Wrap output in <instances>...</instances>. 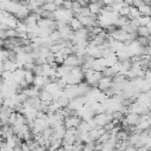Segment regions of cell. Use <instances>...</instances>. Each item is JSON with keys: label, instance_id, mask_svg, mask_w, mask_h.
<instances>
[{"label": "cell", "instance_id": "obj_6", "mask_svg": "<svg viewBox=\"0 0 151 151\" xmlns=\"http://www.w3.org/2000/svg\"><path fill=\"white\" fill-rule=\"evenodd\" d=\"M41 7H42V9H44V11L52 12V13H53V12H55V11L59 8L54 2H46V4H44Z\"/></svg>", "mask_w": 151, "mask_h": 151}, {"label": "cell", "instance_id": "obj_13", "mask_svg": "<svg viewBox=\"0 0 151 151\" xmlns=\"http://www.w3.org/2000/svg\"><path fill=\"white\" fill-rule=\"evenodd\" d=\"M126 6V4L122 0V1H118V2H114V4H112V8H113V12H118L119 13V11L123 8V7H125Z\"/></svg>", "mask_w": 151, "mask_h": 151}, {"label": "cell", "instance_id": "obj_15", "mask_svg": "<svg viewBox=\"0 0 151 151\" xmlns=\"http://www.w3.org/2000/svg\"><path fill=\"white\" fill-rule=\"evenodd\" d=\"M119 14H120V17H129V14H130V6H125V7H123L120 11H119Z\"/></svg>", "mask_w": 151, "mask_h": 151}, {"label": "cell", "instance_id": "obj_11", "mask_svg": "<svg viewBox=\"0 0 151 151\" xmlns=\"http://www.w3.org/2000/svg\"><path fill=\"white\" fill-rule=\"evenodd\" d=\"M137 34H138V37H150V31H149V28H147V26H140V27H138V29H137Z\"/></svg>", "mask_w": 151, "mask_h": 151}, {"label": "cell", "instance_id": "obj_1", "mask_svg": "<svg viewBox=\"0 0 151 151\" xmlns=\"http://www.w3.org/2000/svg\"><path fill=\"white\" fill-rule=\"evenodd\" d=\"M65 65L70 66V67H77V66H81V61H80V58L77 55V54H71L68 57L65 58Z\"/></svg>", "mask_w": 151, "mask_h": 151}, {"label": "cell", "instance_id": "obj_21", "mask_svg": "<svg viewBox=\"0 0 151 151\" xmlns=\"http://www.w3.org/2000/svg\"><path fill=\"white\" fill-rule=\"evenodd\" d=\"M147 70H149V71H151V60L149 61V65H147Z\"/></svg>", "mask_w": 151, "mask_h": 151}, {"label": "cell", "instance_id": "obj_16", "mask_svg": "<svg viewBox=\"0 0 151 151\" xmlns=\"http://www.w3.org/2000/svg\"><path fill=\"white\" fill-rule=\"evenodd\" d=\"M72 7H73V0H66L63 5V8L65 9H72Z\"/></svg>", "mask_w": 151, "mask_h": 151}, {"label": "cell", "instance_id": "obj_19", "mask_svg": "<svg viewBox=\"0 0 151 151\" xmlns=\"http://www.w3.org/2000/svg\"><path fill=\"white\" fill-rule=\"evenodd\" d=\"M14 151H22V149L20 146H17V147H14Z\"/></svg>", "mask_w": 151, "mask_h": 151}, {"label": "cell", "instance_id": "obj_9", "mask_svg": "<svg viewBox=\"0 0 151 151\" xmlns=\"http://www.w3.org/2000/svg\"><path fill=\"white\" fill-rule=\"evenodd\" d=\"M34 78H35V74L33 71H25V80L27 81L28 85H32L34 83Z\"/></svg>", "mask_w": 151, "mask_h": 151}, {"label": "cell", "instance_id": "obj_12", "mask_svg": "<svg viewBox=\"0 0 151 151\" xmlns=\"http://www.w3.org/2000/svg\"><path fill=\"white\" fill-rule=\"evenodd\" d=\"M140 26H147L150 22H151V17L150 15H142L139 19H138Z\"/></svg>", "mask_w": 151, "mask_h": 151}, {"label": "cell", "instance_id": "obj_3", "mask_svg": "<svg viewBox=\"0 0 151 151\" xmlns=\"http://www.w3.org/2000/svg\"><path fill=\"white\" fill-rule=\"evenodd\" d=\"M39 98H40L41 101H48V103H52V101H53V96H52V93H50V92H48L47 90H45V88H42V90L40 91Z\"/></svg>", "mask_w": 151, "mask_h": 151}, {"label": "cell", "instance_id": "obj_17", "mask_svg": "<svg viewBox=\"0 0 151 151\" xmlns=\"http://www.w3.org/2000/svg\"><path fill=\"white\" fill-rule=\"evenodd\" d=\"M143 4H144L143 0H133V6H134V7H139V6H142Z\"/></svg>", "mask_w": 151, "mask_h": 151}, {"label": "cell", "instance_id": "obj_5", "mask_svg": "<svg viewBox=\"0 0 151 151\" xmlns=\"http://www.w3.org/2000/svg\"><path fill=\"white\" fill-rule=\"evenodd\" d=\"M68 25H70V27H71L74 32H77V31H79V29H81V28L84 27V26H83V24H81V22H80L76 17L70 21V24H68Z\"/></svg>", "mask_w": 151, "mask_h": 151}, {"label": "cell", "instance_id": "obj_4", "mask_svg": "<svg viewBox=\"0 0 151 151\" xmlns=\"http://www.w3.org/2000/svg\"><path fill=\"white\" fill-rule=\"evenodd\" d=\"M142 17L138 7H134V6H130V14H129V19L130 20H133V19H139Z\"/></svg>", "mask_w": 151, "mask_h": 151}, {"label": "cell", "instance_id": "obj_20", "mask_svg": "<svg viewBox=\"0 0 151 151\" xmlns=\"http://www.w3.org/2000/svg\"><path fill=\"white\" fill-rule=\"evenodd\" d=\"M18 1H20V2H22V4H28V2H29V0H18Z\"/></svg>", "mask_w": 151, "mask_h": 151}, {"label": "cell", "instance_id": "obj_8", "mask_svg": "<svg viewBox=\"0 0 151 151\" xmlns=\"http://www.w3.org/2000/svg\"><path fill=\"white\" fill-rule=\"evenodd\" d=\"M130 24V19L127 18V17H120L118 20H117V22L114 24L118 28H122V27H124V26H126V25H129Z\"/></svg>", "mask_w": 151, "mask_h": 151}, {"label": "cell", "instance_id": "obj_7", "mask_svg": "<svg viewBox=\"0 0 151 151\" xmlns=\"http://www.w3.org/2000/svg\"><path fill=\"white\" fill-rule=\"evenodd\" d=\"M57 101L60 104V106L63 107V109H65V107H67L68 106V104L71 103V100H70V98H67L66 96H65V93L63 94V96H60L58 99H57Z\"/></svg>", "mask_w": 151, "mask_h": 151}, {"label": "cell", "instance_id": "obj_14", "mask_svg": "<svg viewBox=\"0 0 151 151\" xmlns=\"http://www.w3.org/2000/svg\"><path fill=\"white\" fill-rule=\"evenodd\" d=\"M103 77H109V78H113L116 76V72L113 71L112 67H106L104 71H103Z\"/></svg>", "mask_w": 151, "mask_h": 151}, {"label": "cell", "instance_id": "obj_10", "mask_svg": "<svg viewBox=\"0 0 151 151\" xmlns=\"http://www.w3.org/2000/svg\"><path fill=\"white\" fill-rule=\"evenodd\" d=\"M139 12L142 15H151V6L150 5H146V4H143L142 6L138 7Z\"/></svg>", "mask_w": 151, "mask_h": 151}, {"label": "cell", "instance_id": "obj_2", "mask_svg": "<svg viewBox=\"0 0 151 151\" xmlns=\"http://www.w3.org/2000/svg\"><path fill=\"white\" fill-rule=\"evenodd\" d=\"M112 84H113V78L103 77V78L100 79V81H99V84H98V86H97V87H98L100 91L105 92L106 90H109V88L112 86Z\"/></svg>", "mask_w": 151, "mask_h": 151}, {"label": "cell", "instance_id": "obj_18", "mask_svg": "<svg viewBox=\"0 0 151 151\" xmlns=\"http://www.w3.org/2000/svg\"><path fill=\"white\" fill-rule=\"evenodd\" d=\"M58 7H63V5H64V2H65V0H54L53 1Z\"/></svg>", "mask_w": 151, "mask_h": 151}]
</instances>
